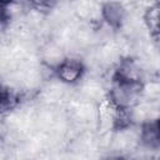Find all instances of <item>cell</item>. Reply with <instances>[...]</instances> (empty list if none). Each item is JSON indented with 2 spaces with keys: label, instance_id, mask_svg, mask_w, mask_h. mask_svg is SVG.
I'll use <instances>...</instances> for the list:
<instances>
[{
  "label": "cell",
  "instance_id": "13",
  "mask_svg": "<svg viewBox=\"0 0 160 160\" xmlns=\"http://www.w3.org/2000/svg\"><path fill=\"white\" fill-rule=\"evenodd\" d=\"M158 124H159V126H160V120H159V121H158Z\"/></svg>",
  "mask_w": 160,
  "mask_h": 160
},
{
  "label": "cell",
  "instance_id": "3",
  "mask_svg": "<svg viewBox=\"0 0 160 160\" xmlns=\"http://www.w3.org/2000/svg\"><path fill=\"white\" fill-rule=\"evenodd\" d=\"M72 10L76 19L91 25L102 22V4L98 0H72Z\"/></svg>",
  "mask_w": 160,
  "mask_h": 160
},
{
  "label": "cell",
  "instance_id": "4",
  "mask_svg": "<svg viewBox=\"0 0 160 160\" xmlns=\"http://www.w3.org/2000/svg\"><path fill=\"white\" fill-rule=\"evenodd\" d=\"M79 85V95L91 100L94 102H100L109 95V89H106L104 81L100 79V76L91 74L90 76L84 75Z\"/></svg>",
  "mask_w": 160,
  "mask_h": 160
},
{
  "label": "cell",
  "instance_id": "5",
  "mask_svg": "<svg viewBox=\"0 0 160 160\" xmlns=\"http://www.w3.org/2000/svg\"><path fill=\"white\" fill-rule=\"evenodd\" d=\"M119 108L108 98L98 102V122L96 129L99 132H108L116 129Z\"/></svg>",
  "mask_w": 160,
  "mask_h": 160
},
{
  "label": "cell",
  "instance_id": "6",
  "mask_svg": "<svg viewBox=\"0 0 160 160\" xmlns=\"http://www.w3.org/2000/svg\"><path fill=\"white\" fill-rule=\"evenodd\" d=\"M66 58H68L66 50L54 39L44 41V44L40 48V52H39L40 62L45 64L49 68L56 69Z\"/></svg>",
  "mask_w": 160,
  "mask_h": 160
},
{
  "label": "cell",
  "instance_id": "9",
  "mask_svg": "<svg viewBox=\"0 0 160 160\" xmlns=\"http://www.w3.org/2000/svg\"><path fill=\"white\" fill-rule=\"evenodd\" d=\"M60 0H29L30 6H34L44 12H50Z\"/></svg>",
  "mask_w": 160,
  "mask_h": 160
},
{
  "label": "cell",
  "instance_id": "1",
  "mask_svg": "<svg viewBox=\"0 0 160 160\" xmlns=\"http://www.w3.org/2000/svg\"><path fill=\"white\" fill-rule=\"evenodd\" d=\"M108 96L119 109H131L142 100V82L112 80Z\"/></svg>",
  "mask_w": 160,
  "mask_h": 160
},
{
  "label": "cell",
  "instance_id": "2",
  "mask_svg": "<svg viewBox=\"0 0 160 160\" xmlns=\"http://www.w3.org/2000/svg\"><path fill=\"white\" fill-rule=\"evenodd\" d=\"M85 74H86V68L82 60L76 56H68L55 69V76L60 79L62 82L71 86L78 85Z\"/></svg>",
  "mask_w": 160,
  "mask_h": 160
},
{
  "label": "cell",
  "instance_id": "10",
  "mask_svg": "<svg viewBox=\"0 0 160 160\" xmlns=\"http://www.w3.org/2000/svg\"><path fill=\"white\" fill-rule=\"evenodd\" d=\"M151 42L158 51H160V32L151 34Z\"/></svg>",
  "mask_w": 160,
  "mask_h": 160
},
{
  "label": "cell",
  "instance_id": "8",
  "mask_svg": "<svg viewBox=\"0 0 160 160\" xmlns=\"http://www.w3.org/2000/svg\"><path fill=\"white\" fill-rule=\"evenodd\" d=\"M144 21L150 34L160 32V2L151 4L144 11Z\"/></svg>",
  "mask_w": 160,
  "mask_h": 160
},
{
  "label": "cell",
  "instance_id": "7",
  "mask_svg": "<svg viewBox=\"0 0 160 160\" xmlns=\"http://www.w3.org/2000/svg\"><path fill=\"white\" fill-rule=\"evenodd\" d=\"M128 16V9L124 4L118 1H109L102 4V22L119 30Z\"/></svg>",
  "mask_w": 160,
  "mask_h": 160
},
{
  "label": "cell",
  "instance_id": "11",
  "mask_svg": "<svg viewBox=\"0 0 160 160\" xmlns=\"http://www.w3.org/2000/svg\"><path fill=\"white\" fill-rule=\"evenodd\" d=\"M24 0H1L2 4H9V2H22Z\"/></svg>",
  "mask_w": 160,
  "mask_h": 160
},
{
  "label": "cell",
  "instance_id": "12",
  "mask_svg": "<svg viewBox=\"0 0 160 160\" xmlns=\"http://www.w3.org/2000/svg\"><path fill=\"white\" fill-rule=\"evenodd\" d=\"M154 2H160V0H152Z\"/></svg>",
  "mask_w": 160,
  "mask_h": 160
}]
</instances>
